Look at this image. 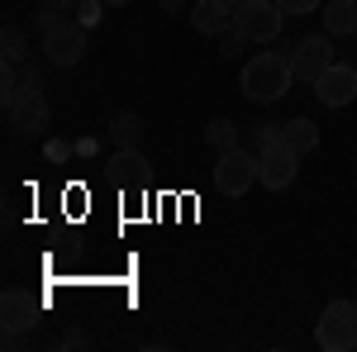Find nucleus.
Returning a JSON list of instances; mask_svg holds the SVG:
<instances>
[{
	"instance_id": "obj_1",
	"label": "nucleus",
	"mask_w": 357,
	"mask_h": 352,
	"mask_svg": "<svg viewBox=\"0 0 357 352\" xmlns=\"http://www.w3.org/2000/svg\"><path fill=\"white\" fill-rule=\"evenodd\" d=\"M291 82H296V72H291V48H286V43H281L276 53H257L243 67V77H238V86H243V95L252 105L281 100V95L291 91Z\"/></svg>"
},
{
	"instance_id": "obj_2",
	"label": "nucleus",
	"mask_w": 357,
	"mask_h": 352,
	"mask_svg": "<svg viewBox=\"0 0 357 352\" xmlns=\"http://www.w3.org/2000/svg\"><path fill=\"white\" fill-rule=\"evenodd\" d=\"M314 343L324 352H353L357 348V305L353 300H329L319 324H314Z\"/></svg>"
},
{
	"instance_id": "obj_3",
	"label": "nucleus",
	"mask_w": 357,
	"mask_h": 352,
	"mask_svg": "<svg viewBox=\"0 0 357 352\" xmlns=\"http://www.w3.org/2000/svg\"><path fill=\"white\" fill-rule=\"evenodd\" d=\"M286 24V10L276 0H248L243 10H234V29L243 33L248 43H276Z\"/></svg>"
},
{
	"instance_id": "obj_4",
	"label": "nucleus",
	"mask_w": 357,
	"mask_h": 352,
	"mask_svg": "<svg viewBox=\"0 0 357 352\" xmlns=\"http://www.w3.org/2000/svg\"><path fill=\"white\" fill-rule=\"evenodd\" d=\"M329 67H333V33H305L301 43L291 48V72H296V82L314 86Z\"/></svg>"
},
{
	"instance_id": "obj_5",
	"label": "nucleus",
	"mask_w": 357,
	"mask_h": 352,
	"mask_svg": "<svg viewBox=\"0 0 357 352\" xmlns=\"http://www.w3.org/2000/svg\"><path fill=\"white\" fill-rule=\"evenodd\" d=\"M252 181H257V153H248V148H229V153H220V167H215V186H220V195H248L252 190Z\"/></svg>"
},
{
	"instance_id": "obj_6",
	"label": "nucleus",
	"mask_w": 357,
	"mask_h": 352,
	"mask_svg": "<svg viewBox=\"0 0 357 352\" xmlns=\"http://www.w3.org/2000/svg\"><path fill=\"white\" fill-rule=\"evenodd\" d=\"M296 171H301V153H296L286 138L257 153V181H262L267 190H286L291 181H296Z\"/></svg>"
},
{
	"instance_id": "obj_7",
	"label": "nucleus",
	"mask_w": 357,
	"mask_h": 352,
	"mask_svg": "<svg viewBox=\"0 0 357 352\" xmlns=\"http://www.w3.org/2000/svg\"><path fill=\"white\" fill-rule=\"evenodd\" d=\"M5 119H10V129L15 134H43L48 129V100H43V91H15V95H5Z\"/></svg>"
},
{
	"instance_id": "obj_8",
	"label": "nucleus",
	"mask_w": 357,
	"mask_h": 352,
	"mask_svg": "<svg viewBox=\"0 0 357 352\" xmlns=\"http://www.w3.org/2000/svg\"><path fill=\"white\" fill-rule=\"evenodd\" d=\"M43 57H48V67H77L86 57V29L77 20H67L62 29L43 33Z\"/></svg>"
},
{
	"instance_id": "obj_9",
	"label": "nucleus",
	"mask_w": 357,
	"mask_h": 352,
	"mask_svg": "<svg viewBox=\"0 0 357 352\" xmlns=\"http://www.w3.org/2000/svg\"><path fill=\"white\" fill-rule=\"evenodd\" d=\"M314 100L324 109H343L357 100V67H348V62H333L329 72L314 82Z\"/></svg>"
},
{
	"instance_id": "obj_10",
	"label": "nucleus",
	"mask_w": 357,
	"mask_h": 352,
	"mask_svg": "<svg viewBox=\"0 0 357 352\" xmlns=\"http://www.w3.org/2000/svg\"><path fill=\"white\" fill-rule=\"evenodd\" d=\"M38 309H43V300L29 296V291H20V286H10L5 296H0V324H5V333H24V328L38 324Z\"/></svg>"
},
{
	"instance_id": "obj_11",
	"label": "nucleus",
	"mask_w": 357,
	"mask_h": 352,
	"mask_svg": "<svg viewBox=\"0 0 357 352\" xmlns=\"http://www.w3.org/2000/svg\"><path fill=\"white\" fill-rule=\"evenodd\" d=\"M186 15H191V29L205 33V38H224V33L234 29V10L220 5V0H200V5H191Z\"/></svg>"
},
{
	"instance_id": "obj_12",
	"label": "nucleus",
	"mask_w": 357,
	"mask_h": 352,
	"mask_svg": "<svg viewBox=\"0 0 357 352\" xmlns=\"http://www.w3.org/2000/svg\"><path fill=\"white\" fill-rule=\"evenodd\" d=\"M324 33H333V38L357 33V0H329L324 5Z\"/></svg>"
},
{
	"instance_id": "obj_13",
	"label": "nucleus",
	"mask_w": 357,
	"mask_h": 352,
	"mask_svg": "<svg viewBox=\"0 0 357 352\" xmlns=\"http://www.w3.org/2000/svg\"><path fill=\"white\" fill-rule=\"evenodd\" d=\"M281 138H286V143L305 158V153H314V148H319V124H314V119H286Z\"/></svg>"
},
{
	"instance_id": "obj_14",
	"label": "nucleus",
	"mask_w": 357,
	"mask_h": 352,
	"mask_svg": "<svg viewBox=\"0 0 357 352\" xmlns=\"http://www.w3.org/2000/svg\"><path fill=\"white\" fill-rule=\"evenodd\" d=\"M105 134L114 138V148H138V138H143V119H138L134 109H119Z\"/></svg>"
},
{
	"instance_id": "obj_15",
	"label": "nucleus",
	"mask_w": 357,
	"mask_h": 352,
	"mask_svg": "<svg viewBox=\"0 0 357 352\" xmlns=\"http://www.w3.org/2000/svg\"><path fill=\"white\" fill-rule=\"evenodd\" d=\"M238 138H243V129H238L234 119H215V124L205 129V143H210L215 153H229V148H238Z\"/></svg>"
},
{
	"instance_id": "obj_16",
	"label": "nucleus",
	"mask_w": 357,
	"mask_h": 352,
	"mask_svg": "<svg viewBox=\"0 0 357 352\" xmlns=\"http://www.w3.org/2000/svg\"><path fill=\"white\" fill-rule=\"evenodd\" d=\"M0 53H5V62H24L29 57V33L24 29H15V24H5V33H0Z\"/></svg>"
},
{
	"instance_id": "obj_17",
	"label": "nucleus",
	"mask_w": 357,
	"mask_h": 352,
	"mask_svg": "<svg viewBox=\"0 0 357 352\" xmlns=\"http://www.w3.org/2000/svg\"><path fill=\"white\" fill-rule=\"evenodd\" d=\"M143 153H138V148H119V153H114L110 158V171L114 176H124V181H129V176H143Z\"/></svg>"
},
{
	"instance_id": "obj_18",
	"label": "nucleus",
	"mask_w": 357,
	"mask_h": 352,
	"mask_svg": "<svg viewBox=\"0 0 357 352\" xmlns=\"http://www.w3.org/2000/svg\"><path fill=\"white\" fill-rule=\"evenodd\" d=\"M62 24H67V15H62V10L38 5V15H33V29H38V33H53V29H62Z\"/></svg>"
},
{
	"instance_id": "obj_19",
	"label": "nucleus",
	"mask_w": 357,
	"mask_h": 352,
	"mask_svg": "<svg viewBox=\"0 0 357 352\" xmlns=\"http://www.w3.org/2000/svg\"><path fill=\"white\" fill-rule=\"evenodd\" d=\"M100 15H105V0H82V5H77V24L82 29H96Z\"/></svg>"
},
{
	"instance_id": "obj_20",
	"label": "nucleus",
	"mask_w": 357,
	"mask_h": 352,
	"mask_svg": "<svg viewBox=\"0 0 357 352\" xmlns=\"http://www.w3.org/2000/svg\"><path fill=\"white\" fill-rule=\"evenodd\" d=\"M243 48H248V38H243V33H238V29H229V33H224V38H220V57H238V53H243Z\"/></svg>"
},
{
	"instance_id": "obj_21",
	"label": "nucleus",
	"mask_w": 357,
	"mask_h": 352,
	"mask_svg": "<svg viewBox=\"0 0 357 352\" xmlns=\"http://www.w3.org/2000/svg\"><path fill=\"white\" fill-rule=\"evenodd\" d=\"M281 129H286V124H257V129H252L257 153H262V148H272V143H281Z\"/></svg>"
},
{
	"instance_id": "obj_22",
	"label": "nucleus",
	"mask_w": 357,
	"mask_h": 352,
	"mask_svg": "<svg viewBox=\"0 0 357 352\" xmlns=\"http://www.w3.org/2000/svg\"><path fill=\"white\" fill-rule=\"evenodd\" d=\"M286 15H314V10H324V0H276Z\"/></svg>"
},
{
	"instance_id": "obj_23",
	"label": "nucleus",
	"mask_w": 357,
	"mask_h": 352,
	"mask_svg": "<svg viewBox=\"0 0 357 352\" xmlns=\"http://www.w3.org/2000/svg\"><path fill=\"white\" fill-rule=\"evenodd\" d=\"M20 86H24V91H43V72H38V67H24Z\"/></svg>"
},
{
	"instance_id": "obj_24",
	"label": "nucleus",
	"mask_w": 357,
	"mask_h": 352,
	"mask_svg": "<svg viewBox=\"0 0 357 352\" xmlns=\"http://www.w3.org/2000/svg\"><path fill=\"white\" fill-rule=\"evenodd\" d=\"M43 5H53V10H62V15H77L82 0H43Z\"/></svg>"
},
{
	"instance_id": "obj_25",
	"label": "nucleus",
	"mask_w": 357,
	"mask_h": 352,
	"mask_svg": "<svg viewBox=\"0 0 357 352\" xmlns=\"http://www.w3.org/2000/svg\"><path fill=\"white\" fill-rule=\"evenodd\" d=\"M158 5H162L167 15H181V0H158Z\"/></svg>"
},
{
	"instance_id": "obj_26",
	"label": "nucleus",
	"mask_w": 357,
	"mask_h": 352,
	"mask_svg": "<svg viewBox=\"0 0 357 352\" xmlns=\"http://www.w3.org/2000/svg\"><path fill=\"white\" fill-rule=\"evenodd\" d=\"M220 5H229V10H243L248 0H220Z\"/></svg>"
},
{
	"instance_id": "obj_27",
	"label": "nucleus",
	"mask_w": 357,
	"mask_h": 352,
	"mask_svg": "<svg viewBox=\"0 0 357 352\" xmlns=\"http://www.w3.org/2000/svg\"><path fill=\"white\" fill-rule=\"evenodd\" d=\"M105 5H129V0H105Z\"/></svg>"
},
{
	"instance_id": "obj_28",
	"label": "nucleus",
	"mask_w": 357,
	"mask_h": 352,
	"mask_svg": "<svg viewBox=\"0 0 357 352\" xmlns=\"http://www.w3.org/2000/svg\"><path fill=\"white\" fill-rule=\"evenodd\" d=\"M353 305H357V300H353Z\"/></svg>"
}]
</instances>
